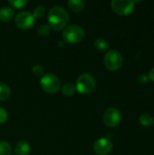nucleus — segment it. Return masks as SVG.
I'll use <instances>...</instances> for the list:
<instances>
[{"mask_svg":"<svg viewBox=\"0 0 154 155\" xmlns=\"http://www.w3.org/2000/svg\"><path fill=\"white\" fill-rule=\"evenodd\" d=\"M69 22V15L66 10L60 5L52 7L48 13V23L52 29L62 30Z\"/></svg>","mask_w":154,"mask_h":155,"instance_id":"1","label":"nucleus"},{"mask_svg":"<svg viewBox=\"0 0 154 155\" xmlns=\"http://www.w3.org/2000/svg\"><path fill=\"white\" fill-rule=\"evenodd\" d=\"M84 30L78 25H70L63 31L64 41L67 44L75 45L83 41L84 38Z\"/></svg>","mask_w":154,"mask_h":155,"instance_id":"2","label":"nucleus"},{"mask_svg":"<svg viewBox=\"0 0 154 155\" xmlns=\"http://www.w3.org/2000/svg\"><path fill=\"white\" fill-rule=\"evenodd\" d=\"M96 86L95 78L88 73L81 74L77 80L75 84V89L78 93L82 94H91Z\"/></svg>","mask_w":154,"mask_h":155,"instance_id":"3","label":"nucleus"},{"mask_svg":"<svg viewBox=\"0 0 154 155\" xmlns=\"http://www.w3.org/2000/svg\"><path fill=\"white\" fill-rule=\"evenodd\" d=\"M42 89L47 94H55L61 88V80L54 74H46L40 80Z\"/></svg>","mask_w":154,"mask_h":155,"instance_id":"4","label":"nucleus"},{"mask_svg":"<svg viewBox=\"0 0 154 155\" xmlns=\"http://www.w3.org/2000/svg\"><path fill=\"white\" fill-rule=\"evenodd\" d=\"M103 63L105 67L110 71L119 70L123 63V55L117 50H110L104 55Z\"/></svg>","mask_w":154,"mask_h":155,"instance_id":"5","label":"nucleus"},{"mask_svg":"<svg viewBox=\"0 0 154 155\" xmlns=\"http://www.w3.org/2000/svg\"><path fill=\"white\" fill-rule=\"evenodd\" d=\"M111 5L119 15H128L134 10V2L130 0H113L111 2Z\"/></svg>","mask_w":154,"mask_h":155,"instance_id":"6","label":"nucleus"},{"mask_svg":"<svg viewBox=\"0 0 154 155\" xmlns=\"http://www.w3.org/2000/svg\"><path fill=\"white\" fill-rule=\"evenodd\" d=\"M122 120L121 112L115 107H110L106 109L103 115V121L108 127L117 126Z\"/></svg>","mask_w":154,"mask_h":155,"instance_id":"7","label":"nucleus"},{"mask_svg":"<svg viewBox=\"0 0 154 155\" xmlns=\"http://www.w3.org/2000/svg\"><path fill=\"white\" fill-rule=\"evenodd\" d=\"M34 19L35 18L34 17L33 14L27 11H23L15 15V24L18 28L22 30H28L34 25Z\"/></svg>","mask_w":154,"mask_h":155,"instance_id":"8","label":"nucleus"},{"mask_svg":"<svg viewBox=\"0 0 154 155\" xmlns=\"http://www.w3.org/2000/svg\"><path fill=\"white\" fill-rule=\"evenodd\" d=\"M113 150V143L105 138L98 139L93 145V152L97 155H108Z\"/></svg>","mask_w":154,"mask_h":155,"instance_id":"9","label":"nucleus"},{"mask_svg":"<svg viewBox=\"0 0 154 155\" xmlns=\"http://www.w3.org/2000/svg\"><path fill=\"white\" fill-rule=\"evenodd\" d=\"M31 153V146L26 141H20L15 146V155H29Z\"/></svg>","mask_w":154,"mask_h":155,"instance_id":"10","label":"nucleus"},{"mask_svg":"<svg viewBox=\"0 0 154 155\" xmlns=\"http://www.w3.org/2000/svg\"><path fill=\"white\" fill-rule=\"evenodd\" d=\"M15 15L14 9L8 6H3L0 8V21L2 22H8L10 21Z\"/></svg>","mask_w":154,"mask_h":155,"instance_id":"11","label":"nucleus"},{"mask_svg":"<svg viewBox=\"0 0 154 155\" xmlns=\"http://www.w3.org/2000/svg\"><path fill=\"white\" fill-rule=\"evenodd\" d=\"M68 6L74 13H81L84 9V2L82 0H70L68 1Z\"/></svg>","mask_w":154,"mask_h":155,"instance_id":"12","label":"nucleus"},{"mask_svg":"<svg viewBox=\"0 0 154 155\" xmlns=\"http://www.w3.org/2000/svg\"><path fill=\"white\" fill-rule=\"evenodd\" d=\"M11 95V90L9 86L4 83H0V102L6 101Z\"/></svg>","mask_w":154,"mask_h":155,"instance_id":"13","label":"nucleus"},{"mask_svg":"<svg viewBox=\"0 0 154 155\" xmlns=\"http://www.w3.org/2000/svg\"><path fill=\"white\" fill-rule=\"evenodd\" d=\"M140 124L143 125V126H145V127H149V126H152L154 124V119L153 117L149 114H143L140 116Z\"/></svg>","mask_w":154,"mask_h":155,"instance_id":"14","label":"nucleus"},{"mask_svg":"<svg viewBox=\"0 0 154 155\" xmlns=\"http://www.w3.org/2000/svg\"><path fill=\"white\" fill-rule=\"evenodd\" d=\"M94 47L100 51V52H103L106 51L109 48V44L106 40L103 39V38H98L94 41Z\"/></svg>","mask_w":154,"mask_h":155,"instance_id":"15","label":"nucleus"},{"mask_svg":"<svg viewBox=\"0 0 154 155\" xmlns=\"http://www.w3.org/2000/svg\"><path fill=\"white\" fill-rule=\"evenodd\" d=\"M74 91H75V86L71 83H66L62 87V93L65 96H72L74 94Z\"/></svg>","mask_w":154,"mask_h":155,"instance_id":"16","label":"nucleus"},{"mask_svg":"<svg viewBox=\"0 0 154 155\" xmlns=\"http://www.w3.org/2000/svg\"><path fill=\"white\" fill-rule=\"evenodd\" d=\"M11 145L5 141L0 142V155H11Z\"/></svg>","mask_w":154,"mask_h":155,"instance_id":"17","label":"nucleus"},{"mask_svg":"<svg viewBox=\"0 0 154 155\" xmlns=\"http://www.w3.org/2000/svg\"><path fill=\"white\" fill-rule=\"evenodd\" d=\"M50 29H51V27H50L49 25L43 24V25H41L38 27L37 33H38V35H41V36H46V35H48V34L50 33Z\"/></svg>","mask_w":154,"mask_h":155,"instance_id":"18","label":"nucleus"},{"mask_svg":"<svg viewBox=\"0 0 154 155\" xmlns=\"http://www.w3.org/2000/svg\"><path fill=\"white\" fill-rule=\"evenodd\" d=\"M8 3L10 4V5L12 7L16 8V9H20L27 4V1L26 0H9Z\"/></svg>","mask_w":154,"mask_h":155,"instance_id":"19","label":"nucleus"},{"mask_svg":"<svg viewBox=\"0 0 154 155\" xmlns=\"http://www.w3.org/2000/svg\"><path fill=\"white\" fill-rule=\"evenodd\" d=\"M45 14V8L44 5H38L34 10V18H42Z\"/></svg>","mask_w":154,"mask_h":155,"instance_id":"20","label":"nucleus"},{"mask_svg":"<svg viewBox=\"0 0 154 155\" xmlns=\"http://www.w3.org/2000/svg\"><path fill=\"white\" fill-rule=\"evenodd\" d=\"M32 72L35 76H43L44 74V69L41 64H34L32 68Z\"/></svg>","mask_w":154,"mask_h":155,"instance_id":"21","label":"nucleus"},{"mask_svg":"<svg viewBox=\"0 0 154 155\" xmlns=\"http://www.w3.org/2000/svg\"><path fill=\"white\" fill-rule=\"evenodd\" d=\"M8 117L7 112L5 111V109L4 107L0 106V124H3L6 122Z\"/></svg>","mask_w":154,"mask_h":155,"instance_id":"22","label":"nucleus"},{"mask_svg":"<svg viewBox=\"0 0 154 155\" xmlns=\"http://www.w3.org/2000/svg\"><path fill=\"white\" fill-rule=\"evenodd\" d=\"M148 76H149V78H150V79H151L152 82H154V67L153 68H152V69L150 70Z\"/></svg>","mask_w":154,"mask_h":155,"instance_id":"23","label":"nucleus"},{"mask_svg":"<svg viewBox=\"0 0 154 155\" xmlns=\"http://www.w3.org/2000/svg\"><path fill=\"white\" fill-rule=\"evenodd\" d=\"M64 44H65V42H64V41H60V42H58V46L62 47V46H64Z\"/></svg>","mask_w":154,"mask_h":155,"instance_id":"24","label":"nucleus"}]
</instances>
